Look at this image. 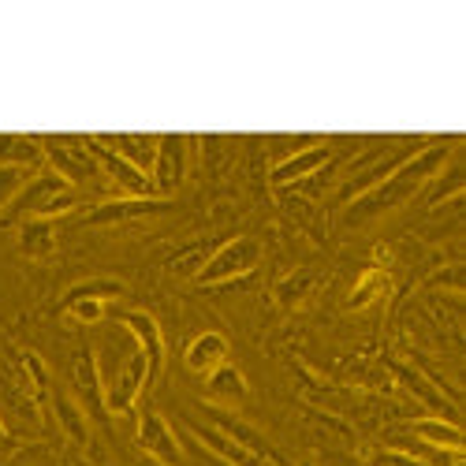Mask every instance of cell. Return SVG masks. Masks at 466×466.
I'll return each instance as SVG.
<instances>
[{
    "instance_id": "6da1fadb",
    "label": "cell",
    "mask_w": 466,
    "mask_h": 466,
    "mask_svg": "<svg viewBox=\"0 0 466 466\" xmlns=\"http://www.w3.org/2000/svg\"><path fill=\"white\" fill-rule=\"evenodd\" d=\"M451 165V138L441 142H425L414 157H407L392 176L380 179L377 187H370L366 194H359L355 202H347L343 209V224L347 228H366L388 213L403 209L407 202H414L418 194L430 187L444 168Z\"/></svg>"
},
{
    "instance_id": "7a4b0ae2",
    "label": "cell",
    "mask_w": 466,
    "mask_h": 466,
    "mask_svg": "<svg viewBox=\"0 0 466 466\" xmlns=\"http://www.w3.org/2000/svg\"><path fill=\"white\" fill-rule=\"evenodd\" d=\"M83 198L71 183H64L56 172L42 168L26 179V187L15 194V202L8 206V220L23 224V220H56L71 209H79Z\"/></svg>"
},
{
    "instance_id": "3957f363",
    "label": "cell",
    "mask_w": 466,
    "mask_h": 466,
    "mask_svg": "<svg viewBox=\"0 0 466 466\" xmlns=\"http://www.w3.org/2000/svg\"><path fill=\"white\" fill-rule=\"evenodd\" d=\"M46 149V165L49 172H56L64 183L71 187H101V168L94 161V153L86 149L83 138H71V135H46L37 138Z\"/></svg>"
},
{
    "instance_id": "277c9868",
    "label": "cell",
    "mask_w": 466,
    "mask_h": 466,
    "mask_svg": "<svg viewBox=\"0 0 466 466\" xmlns=\"http://www.w3.org/2000/svg\"><path fill=\"white\" fill-rule=\"evenodd\" d=\"M258 265H261V243L250 239V236H236V239L220 243L209 254V261L198 268L194 280H198L202 288H217V284H231V280L250 277Z\"/></svg>"
},
{
    "instance_id": "5b68a950",
    "label": "cell",
    "mask_w": 466,
    "mask_h": 466,
    "mask_svg": "<svg viewBox=\"0 0 466 466\" xmlns=\"http://www.w3.org/2000/svg\"><path fill=\"white\" fill-rule=\"evenodd\" d=\"M67 377H71V400L86 410L90 421H101L108 425V407H105V384H101V366L94 359V347L79 343L71 351V366H67Z\"/></svg>"
},
{
    "instance_id": "8992f818",
    "label": "cell",
    "mask_w": 466,
    "mask_h": 466,
    "mask_svg": "<svg viewBox=\"0 0 466 466\" xmlns=\"http://www.w3.org/2000/svg\"><path fill=\"white\" fill-rule=\"evenodd\" d=\"M83 142H86V149L94 153V161H97V168H101V179H105L108 187L120 190L124 198H157V194H153V179H149L146 172H138L135 165H127L116 149H108V146L101 142V135H83Z\"/></svg>"
},
{
    "instance_id": "52a82bcc",
    "label": "cell",
    "mask_w": 466,
    "mask_h": 466,
    "mask_svg": "<svg viewBox=\"0 0 466 466\" xmlns=\"http://www.w3.org/2000/svg\"><path fill=\"white\" fill-rule=\"evenodd\" d=\"M202 414H206L202 421H209L213 430H220L224 437H231L239 448H247L250 455H258L261 462H268V466H291V462L280 455V448H277L273 441H268L261 430H254L250 421H243L239 414H231L228 407H206Z\"/></svg>"
},
{
    "instance_id": "ba28073f",
    "label": "cell",
    "mask_w": 466,
    "mask_h": 466,
    "mask_svg": "<svg viewBox=\"0 0 466 466\" xmlns=\"http://www.w3.org/2000/svg\"><path fill=\"white\" fill-rule=\"evenodd\" d=\"M187 168H190V138L187 135H161L157 157H153V168H149L153 194H157V198H172L187 179Z\"/></svg>"
},
{
    "instance_id": "9c48e42d",
    "label": "cell",
    "mask_w": 466,
    "mask_h": 466,
    "mask_svg": "<svg viewBox=\"0 0 466 466\" xmlns=\"http://www.w3.org/2000/svg\"><path fill=\"white\" fill-rule=\"evenodd\" d=\"M116 321H120L131 336H135V343H138V351H142V359H146V366H149V388L161 380V373H165V332H161V321L149 314V309H116Z\"/></svg>"
},
{
    "instance_id": "30bf717a",
    "label": "cell",
    "mask_w": 466,
    "mask_h": 466,
    "mask_svg": "<svg viewBox=\"0 0 466 466\" xmlns=\"http://www.w3.org/2000/svg\"><path fill=\"white\" fill-rule=\"evenodd\" d=\"M138 448L157 462V466H187L183 441L172 430V421L161 410H142L138 418Z\"/></svg>"
},
{
    "instance_id": "8fae6325",
    "label": "cell",
    "mask_w": 466,
    "mask_h": 466,
    "mask_svg": "<svg viewBox=\"0 0 466 466\" xmlns=\"http://www.w3.org/2000/svg\"><path fill=\"white\" fill-rule=\"evenodd\" d=\"M332 157H336L332 142H325V138H321V142H309V146L288 153V157H280V161L273 165V172H268V183H273L277 190L295 187V183H302V179H309V176H318L325 165H332Z\"/></svg>"
},
{
    "instance_id": "7c38bea8",
    "label": "cell",
    "mask_w": 466,
    "mask_h": 466,
    "mask_svg": "<svg viewBox=\"0 0 466 466\" xmlns=\"http://www.w3.org/2000/svg\"><path fill=\"white\" fill-rule=\"evenodd\" d=\"M146 388H149V366H146L142 351H135V355H127V362L120 366V373L112 377L108 392H105L108 414H131L138 407V400L146 396Z\"/></svg>"
},
{
    "instance_id": "4fadbf2b",
    "label": "cell",
    "mask_w": 466,
    "mask_h": 466,
    "mask_svg": "<svg viewBox=\"0 0 466 466\" xmlns=\"http://www.w3.org/2000/svg\"><path fill=\"white\" fill-rule=\"evenodd\" d=\"M168 209H172V198H108V202L90 206L83 213V224H127V220L157 217Z\"/></svg>"
},
{
    "instance_id": "5bb4252c",
    "label": "cell",
    "mask_w": 466,
    "mask_h": 466,
    "mask_svg": "<svg viewBox=\"0 0 466 466\" xmlns=\"http://www.w3.org/2000/svg\"><path fill=\"white\" fill-rule=\"evenodd\" d=\"M179 425H183V433L187 437H194L202 448H209L213 455H220L224 462H231V466H268V462H261L258 455H250L247 448H239L231 437H224L220 430H213L209 421H202V418H194V414H179Z\"/></svg>"
},
{
    "instance_id": "9a60e30c",
    "label": "cell",
    "mask_w": 466,
    "mask_h": 466,
    "mask_svg": "<svg viewBox=\"0 0 466 466\" xmlns=\"http://www.w3.org/2000/svg\"><path fill=\"white\" fill-rule=\"evenodd\" d=\"M388 366H392V373L403 380V388H407L414 400H421L430 410H437L444 421H459V407H455V400H448V396H444L441 388H437L430 377H425L421 370H414V366H407V362H388Z\"/></svg>"
},
{
    "instance_id": "2e32d148",
    "label": "cell",
    "mask_w": 466,
    "mask_h": 466,
    "mask_svg": "<svg viewBox=\"0 0 466 466\" xmlns=\"http://www.w3.org/2000/svg\"><path fill=\"white\" fill-rule=\"evenodd\" d=\"M228 355H231V343H228V336L224 332H198L190 343H187V351H183V366L190 370V373H198V377H206V373H213L217 366H224L228 362Z\"/></svg>"
},
{
    "instance_id": "e0dca14e",
    "label": "cell",
    "mask_w": 466,
    "mask_h": 466,
    "mask_svg": "<svg viewBox=\"0 0 466 466\" xmlns=\"http://www.w3.org/2000/svg\"><path fill=\"white\" fill-rule=\"evenodd\" d=\"M206 396L220 407H236V403H247L250 384H247V377L236 362H224L213 373H206Z\"/></svg>"
},
{
    "instance_id": "ac0fdd59",
    "label": "cell",
    "mask_w": 466,
    "mask_h": 466,
    "mask_svg": "<svg viewBox=\"0 0 466 466\" xmlns=\"http://www.w3.org/2000/svg\"><path fill=\"white\" fill-rule=\"evenodd\" d=\"M407 433L425 444V448H437V451H455L462 455V433H459V421H444V418H418L407 425Z\"/></svg>"
},
{
    "instance_id": "d6986e66",
    "label": "cell",
    "mask_w": 466,
    "mask_h": 466,
    "mask_svg": "<svg viewBox=\"0 0 466 466\" xmlns=\"http://www.w3.org/2000/svg\"><path fill=\"white\" fill-rule=\"evenodd\" d=\"M0 165L42 172L46 168V149L34 135H0Z\"/></svg>"
},
{
    "instance_id": "ffe728a7",
    "label": "cell",
    "mask_w": 466,
    "mask_h": 466,
    "mask_svg": "<svg viewBox=\"0 0 466 466\" xmlns=\"http://www.w3.org/2000/svg\"><path fill=\"white\" fill-rule=\"evenodd\" d=\"M49 410H53V418H56V425L64 430L67 441H75L79 448L90 444V418H86V410L79 403L71 400V392H53Z\"/></svg>"
},
{
    "instance_id": "44dd1931",
    "label": "cell",
    "mask_w": 466,
    "mask_h": 466,
    "mask_svg": "<svg viewBox=\"0 0 466 466\" xmlns=\"http://www.w3.org/2000/svg\"><path fill=\"white\" fill-rule=\"evenodd\" d=\"M101 142L120 153L127 165H135L138 172L149 176L153 157H157V135H101Z\"/></svg>"
},
{
    "instance_id": "7402d4cb",
    "label": "cell",
    "mask_w": 466,
    "mask_h": 466,
    "mask_svg": "<svg viewBox=\"0 0 466 466\" xmlns=\"http://www.w3.org/2000/svg\"><path fill=\"white\" fill-rule=\"evenodd\" d=\"M19 254L30 261H46L56 250V220H23L19 224Z\"/></svg>"
},
{
    "instance_id": "603a6c76",
    "label": "cell",
    "mask_w": 466,
    "mask_h": 466,
    "mask_svg": "<svg viewBox=\"0 0 466 466\" xmlns=\"http://www.w3.org/2000/svg\"><path fill=\"white\" fill-rule=\"evenodd\" d=\"M127 284L120 277H90V280H79L71 284L60 299V306H71V302H83V299H94V302H116V299H127Z\"/></svg>"
},
{
    "instance_id": "cb8c5ba5",
    "label": "cell",
    "mask_w": 466,
    "mask_h": 466,
    "mask_svg": "<svg viewBox=\"0 0 466 466\" xmlns=\"http://www.w3.org/2000/svg\"><path fill=\"white\" fill-rule=\"evenodd\" d=\"M19 362H23V373H26V384H30L34 400L42 403V407H49L56 388H53V377H49V366L42 362V355H34V351H19Z\"/></svg>"
},
{
    "instance_id": "d4e9b609",
    "label": "cell",
    "mask_w": 466,
    "mask_h": 466,
    "mask_svg": "<svg viewBox=\"0 0 466 466\" xmlns=\"http://www.w3.org/2000/svg\"><path fill=\"white\" fill-rule=\"evenodd\" d=\"M220 243H190V247H183V250H176L168 261H165V268L172 277H198V268L209 261V254L217 250Z\"/></svg>"
},
{
    "instance_id": "484cf974",
    "label": "cell",
    "mask_w": 466,
    "mask_h": 466,
    "mask_svg": "<svg viewBox=\"0 0 466 466\" xmlns=\"http://www.w3.org/2000/svg\"><path fill=\"white\" fill-rule=\"evenodd\" d=\"M384 288H388V277H384V273H377V268H370V273H362V280L355 284V291L347 295V309H362L366 302L380 299V295H384Z\"/></svg>"
},
{
    "instance_id": "4316f807",
    "label": "cell",
    "mask_w": 466,
    "mask_h": 466,
    "mask_svg": "<svg viewBox=\"0 0 466 466\" xmlns=\"http://www.w3.org/2000/svg\"><path fill=\"white\" fill-rule=\"evenodd\" d=\"M459 194H462V168L451 165L448 172H441L433 179V190H425V206H441L444 198H455L459 202Z\"/></svg>"
},
{
    "instance_id": "83f0119b",
    "label": "cell",
    "mask_w": 466,
    "mask_h": 466,
    "mask_svg": "<svg viewBox=\"0 0 466 466\" xmlns=\"http://www.w3.org/2000/svg\"><path fill=\"white\" fill-rule=\"evenodd\" d=\"M34 172H26V168H12V165H0V213H5L12 202H15V194L26 187V179H30Z\"/></svg>"
},
{
    "instance_id": "f1b7e54d",
    "label": "cell",
    "mask_w": 466,
    "mask_h": 466,
    "mask_svg": "<svg viewBox=\"0 0 466 466\" xmlns=\"http://www.w3.org/2000/svg\"><path fill=\"white\" fill-rule=\"evenodd\" d=\"M309 291H314V277H309V273H291V277L277 288V299H280L284 306H299Z\"/></svg>"
},
{
    "instance_id": "f546056e",
    "label": "cell",
    "mask_w": 466,
    "mask_h": 466,
    "mask_svg": "<svg viewBox=\"0 0 466 466\" xmlns=\"http://www.w3.org/2000/svg\"><path fill=\"white\" fill-rule=\"evenodd\" d=\"M60 309H64V318L79 321V325H97V321H105V314H108V306H105V302H94V299L71 302V306H60Z\"/></svg>"
},
{
    "instance_id": "4dcf8cb0",
    "label": "cell",
    "mask_w": 466,
    "mask_h": 466,
    "mask_svg": "<svg viewBox=\"0 0 466 466\" xmlns=\"http://www.w3.org/2000/svg\"><path fill=\"white\" fill-rule=\"evenodd\" d=\"M183 459H187L190 466H231V462H224L220 455H213L209 448H202L194 437H187V441H183Z\"/></svg>"
},
{
    "instance_id": "1f68e13d",
    "label": "cell",
    "mask_w": 466,
    "mask_h": 466,
    "mask_svg": "<svg viewBox=\"0 0 466 466\" xmlns=\"http://www.w3.org/2000/svg\"><path fill=\"white\" fill-rule=\"evenodd\" d=\"M12 448H15V437L8 433V425L0 421V451H12Z\"/></svg>"
}]
</instances>
